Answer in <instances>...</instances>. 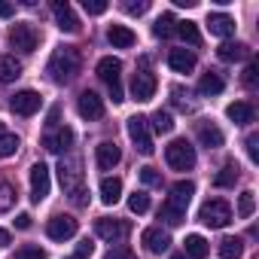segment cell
I'll return each mask as SVG.
<instances>
[{"mask_svg":"<svg viewBox=\"0 0 259 259\" xmlns=\"http://www.w3.org/2000/svg\"><path fill=\"white\" fill-rule=\"evenodd\" d=\"M171 95H174V104H177L180 110H192V104L183 98V89H171Z\"/></svg>","mask_w":259,"mask_h":259,"instance_id":"f6af8a7d","label":"cell"},{"mask_svg":"<svg viewBox=\"0 0 259 259\" xmlns=\"http://www.w3.org/2000/svg\"><path fill=\"white\" fill-rule=\"evenodd\" d=\"M22 76V64L16 55H0V82H16Z\"/></svg>","mask_w":259,"mask_h":259,"instance_id":"cb8c5ba5","label":"cell"},{"mask_svg":"<svg viewBox=\"0 0 259 259\" xmlns=\"http://www.w3.org/2000/svg\"><path fill=\"white\" fill-rule=\"evenodd\" d=\"M98 76H101V82H107L113 104L125 101V98H122V61H119V58H113V55L101 58V61H98Z\"/></svg>","mask_w":259,"mask_h":259,"instance_id":"3957f363","label":"cell"},{"mask_svg":"<svg viewBox=\"0 0 259 259\" xmlns=\"http://www.w3.org/2000/svg\"><path fill=\"white\" fill-rule=\"evenodd\" d=\"M171 259H186V256H183V253H177V256H171Z\"/></svg>","mask_w":259,"mask_h":259,"instance_id":"816d5d0a","label":"cell"},{"mask_svg":"<svg viewBox=\"0 0 259 259\" xmlns=\"http://www.w3.org/2000/svg\"><path fill=\"white\" fill-rule=\"evenodd\" d=\"M226 116H229L235 125H247V122H253V107H250L247 101H235V104L226 107Z\"/></svg>","mask_w":259,"mask_h":259,"instance_id":"d4e9b609","label":"cell"},{"mask_svg":"<svg viewBox=\"0 0 259 259\" xmlns=\"http://www.w3.org/2000/svg\"><path fill=\"white\" fill-rule=\"evenodd\" d=\"M49 189H52V180H49V168H46L43 162H37V165L31 168V198L40 204V201L49 195Z\"/></svg>","mask_w":259,"mask_h":259,"instance_id":"4fadbf2b","label":"cell"},{"mask_svg":"<svg viewBox=\"0 0 259 259\" xmlns=\"http://www.w3.org/2000/svg\"><path fill=\"white\" fill-rule=\"evenodd\" d=\"M198 220H201L204 226H210V229H226V226L232 223V207H229L223 198H210V201L201 204Z\"/></svg>","mask_w":259,"mask_h":259,"instance_id":"8992f818","label":"cell"},{"mask_svg":"<svg viewBox=\"0 0 259 259\" xmlns=\"http://www.w3.org/2000/svg\"><path fill=\"white\" fill-rule=\"evenodd\" d=\"M186 253L183 256H192V259H207V253H210V244L201 238V235H186Z\"/></svg>","mask_w":259,"mask_h":259,"instance_id":"83f0119b","label":"cell"},{"mask_svg":"<svg viewBox=\"0 0 259 259\" xmlns=\"http://www.w3.org/2000/svg\"><path fill=\"white\" fill-rule=\"evenodd\" d=\"M226 89V82H223V76L217 73V70H207L204 76H201V82H198V92L201 95H220Z\"/></svg>","mask_w":259,"mask_h":259,"instance_id":"f546056e","label":"cell"},{"mask_svg":"<svg viewBox=\"0 0 259 259\" xmlns=\"http://www.w3.org/2000/svg\"><path fill=\"white\" fill-rule=\"evenodd\" d=\"M16 259H46V253H43L40 247L28 244V247H19V250H16Z\"/></svg>","mask_w":259,"mask_h":259,"instance_id":"ab89813d","label":"cell"},{"mask_svg":"<svg viewBox=\"0 0 259 259\" xmlns=\"http://www.w3.org/2000/svg\"><path fill=\"white\" fill-rule=\"evenodd\" d=\"M85 195H89V189H85V186H79L76 192H70V198H73V204H79V207H85V204H89V198H85Z\"/></svg>","mask_w":259,"mask_h":259,"instance_id":"bcb514c9","label":"cell"},{"mask_svg":"<svg viewBox=\"0 0 259 259\" xmlns=\"http://www.w3.org/2000/svg\"><path fill=\"white\" fill-rule=\"evenodd\" d=\"M0 135H4V122H0Z\"/></svg>","mask_w":259,"mask_h":259,"instance_id":"db71d44e","label":"cell"},{"mask_svg":"<svg viewBox=\"0 0 259 259\" xmlns=\"http://www.w3.org/2000/svg\"><path fill=\"white\" fill-rule=\"evenodd\" d=\"M125 128H128V138H132V144H135V150H138L141 156H153V153H156V147H153V132H150L147 116H132Z\"/></svg>","mask_w":259,"mask_h":259,"instance_id":"277c9868","label":"cell"},{"mask_svg":"<svg viewBox=\"0 0 259 259\" xmlns=\"http://www.w3.org/2000/svg\"><path fill=\"white\" fill-rule=\"evenodd\" d=\"M253 210H256V198H253V192H241V198H238V217H253Z\"/></svg>","mask_w":259,"mask_h":259,"instance_id":"8d00e7d4","label":"cell"},{"mask_svg":"<svg viewBox=\"0 0 259 259\" xmlns=\"http://www.w3.org/2000/svg\"><path fill=\"white\" fill-rule=\"evenodd\" d=\"M79 70H82V55H79V49H76V46H61V49H55V52H52V58H49V64H46L49 79H52V82H58V85L73 82Z\"/></svg>","mask_w":259,"mask_h":259,"instance_id":"6da1fadb","label":"cell"},{"mask_svg":"<svg viewBox=\"0 0 259 259\" xmlns=\"http://www.w3.org/2000/svg\"><path fill=\"white\" fill-rule=\"evenodd\" d=\"M147 122H150L153 132H159V135H171V132H174V116H171L168 110H156Z\"/></svg>","mask_w":259,"mask_h":259,"instance_id":"f1b7e54d","label":"cell"},{"mask_svg":"<svg viewBox=\"0 0 259 259\" xmlns=\"http://www.w3.org/2000/svg\"><path fill=\"white\" fill-rule=\"evenodd\" d=\"M122 10H125L128 16H144V13L150 10V4H147V0H138V4H135V0H128V4H122Z\"/></svg>","mask_w":259,"mask_h":259,"instance_id":"60d3db41","label":"cell"},{"mask_svg":"<svg viewBox=\"0 0 259 259\" xmlns=\"http://www.w3.org/2000/svg\"><path fill=\"white\" fill-rule=\"evenodd\" d=\"M104 259H135V253L132 250H128V247H113Z\"/></svg>","mask_w":259,"mask_h":259,"instance_id":"ee69618b","label":"cell"},{"mask_svg":"<svg viewBox=\"0 0 259 259\" xmlns=\"http://www.w3.org/2000/svg\"><path fill=\"white\" fill-rule=\"evenodd\" d=\"M207 31L213 34V37H232L235 34V19L232 16H226V13H210L207 16Z\"/></svg>","mask_w":259,"mask_h":259,"instance_id":"d6986e66","label":"cell"},{"mask_svg":"<svg viewBox=\"0 0 259 259\" xmlns=\"http://www.w3.org/2000/svg\"><path fill=\"white\" fill-rule=\"evenodd\" d=\"M10 43H13V49L31 55V52L40 46V31H37L34 25H28V22H19V25H13V31H10Z\"/></svg>","mask_w":259,"mask_h":259,"instance_id":"52a82bcc","label":"cell"},{"mask_svg":"<svg viewBox=\"0 0 259 259\" xmlns=\"http://www.w3.org/2000/svg\"><path fill=\"white\" fill-rule=\"evenodd\" d=\"M76 113H79L82 119L95 122V119H101V116H104V101H101L95 92H82V95L76 98Z\"/></svg>","mask_w":259,"mask_h":259,"instance_id":"5bb4252c","label":"cell"},{"mask_svg":"<svg viewBox=\"0 0 259 259\" xmlns=\"http://www.w3.org/2000/svg\"><path fill=\"white\" fill-rule=\"evenodd\" d=\"M174 34H180L189 46H198V43H201V34H198L195 22H177V31H174Z\"/></svg>","mask_w":259,"mask_h":259,"instance_id":"836d02e7","label":"cell"},{"mask_svg":"<svg viewBox=\"0 0 259 259\" xmlns=\"http://www.w3.org/2000/svg\"><path fill=\"white\" fill-rule=\"evenodd\" d=\"M174 31H177V19H174L171 13L159 16V19H156V25H153V34H156L159 40H168V37H171Z\"/></svg>","mask_w":259,"mask_h":259,"instance_id":"1f68e13d","label":"cell"},{"mask_svg":"<svg viewBox=\"0 0 259 259\" xmlns=\"http://www.w3.org/2000/svg\"><path fill=\"white\" fill-rule=\"evenodd\" d=\"M165 162L174 171H192L195 168V147L189 141H171L165 147Z\"/></svg>","mask_w":259,"mask_h":259,"instance_id":"5b68a950","label":"cell"},{"mask_svg":"<svg viewBox=\"0 0 259 259\" xmlns=\"http://www.w3.org/2000/svg\"><path fill=\"white\" fill-rule=\"evenodd\" d=\"M141 241H144V247H147L150 253H165V250L171 247V235H168L162 226H150V229H144Z\"/></svg>","mask_w":259,"mask_h":259,"instance_id":"e0dca14e","label":"cell"},{"mask_svg":"<svg viewBox=\"0 0 259 259\" xmlns=\"http://www.w3.org/2000/svg\"><path fill=\"white\" fill-rule=\"evenodd\" d=\"M52 13H55V22H58V28H61L64 34H76V31H79V19L73 16L70 4H61V0H55V4H52Z\"/></svg>","mask_w":259,"mask_h":259,"instance_id":"ac0fdd59","label":"cell"},{"mask_svg":"<svg viewBox=\"0 0 259 259\" xmlns=\"http://www.w3.org/2000/svg\"><path fill=\"white\" fill-rule=\"evenodd\" d=\"M244 147H247V156H250L253 162H259V135H250Z\"/></svg>","mask_w":259,"mask_h":259,"instance_id":"7bdbcfd3","label":"cell"},{"mask_svg":"<svg viewBox=\"0 0 259 259\" xmlns=\"http://www.w3.org/2000/svg\"><path fill=\"white\" fill-rule=\"evenodd\" d=\"M192 195H195V183H192V180H177V183L171 186L168 201L162 204V220H165L168 226H180V223L186 220V207H189Z\"/></svg>","mask_w":259,"mask_h":259,"instance_id":"7a4b0ae2","label":"cell"},{"mask_svg":"<svg viewBox=\"0 0 259 259\" xmlns=\"http://www.w3.org/2000/svg\"><path fill=\"white\" fill-rule=\"evenodd\" d=\"M67 259H82V256H76V253H73V256H67Z\"/></svg>","mask_w":259,"mask_h":259,"instance_id":"f5cc1de1","label":"cell"},{"mask_svg":"<svg viewBox=\"0 0 259 259\" xmlns=\"http://www.w3.org/2000/svg\"><path fill=\"white\" fill-rule=\"evenodd\" d=\"M58 180H61L64 192H76L82 186V162H79V156H64L58 162Z\"/></svg>","mask_w":259,"mask_h":259,"instance_id":"9c48e42d","label":"cell"},{"mask_svg":"<svg viewBox=\"0 0 259 259\" xmlns=\"http://www.w3.org/2000/svg\"><path fill=\"white\" fill-rule=\"evenodd\" d=\"M238 177H241V168H238V162H226V165L220 168V174L213 177V186H220V189H229V186H235V183H238Z\"/></svg>","mask_w":259,"mask_h":259,"instance_id":"484cf974","label":"cell"},{"mask_svg":"<svg viewBox=\"0 0 259 259\" xmlns=\"http://www.w3.org/2000/svg\"><path fill=\"white\" fill-rule=\"evenodd\" d=\"M122 198V180L119 177H104L101 180V201L104 204H116Z\"/></svg>","mask_w":259,"mask_h":259,"instance_id":"4316f807","label":"cell"},{"mask_svg":"<svg viewBox=\"0 0 259 259\" xmlns=\"http://www.w3.org/2000/svg\"><path fill=\"white\" fill-rule=\"evenodd\" d=\"M107 40L113 43V49H132V46L138 43L135 31H132V28H125V25H110V31H107Z\"/></svg>","mask_w":259,"mask_h":259,"instance_id":"ffe728a7","label":"cell"},{"mask_svg":"<svg viewBox=\"0 0 259 259\" xmlns=\"http://www.w3.org/2000/svg\"><path fill=\"white\" fill-rule=\"evenodd\" d=\"M92 250H95V244L85 238V241H79V247H76V256H82V259H85V256H92Z\"/></svg>","mask_w":259,"mask_h":259,"instance_id":"7dc6e473","label":"cell"},{"mask_svg":"<svg viewBox=\"0 0 259 259\" xmlns=\"http://www.w3.org/2000/svg\"><path fill=\"white\" fill-rule=\"evenodd\" d=\"M95 162H98L101 171H113V168L122 162V150H119L113 141H104V144L95 147Z\"/></svg>","mask_w":259,"mask_h":259,"instance_id":"9a60e30c","label":"cell"},{"mask_svg":"<svg viewBox=\"0 0 259 259\" xmlns=\"http://www.w3.org/2000/svg\"><path fill=\"white\" fill-rule=\"evenodd\" d=\"M16 13V7L13 4H7V0H0V19H10Z\"/></svg>","mask_w":259,"mask_h":259,"instance_id":"c3c4849f","label":"cell"},{"mask_svg":"<svg viewBox=\"0 0 259 259\" xmlns=\"http://www.w3.org/2000/svg\"><path fill=\"white\" fill-rule=\"evenodd\" d=\"M13 204H16V186L10 180H0V213L13 210Z\"/></svg>","mask_w":259,"mask_h":259,"instance_id":"d6a6232c","label":"cell"},{"mask_svg":"<svg viewBox=\"0 0 259 259\" xmlns=\"http://www.w3.org/2000/svg\"><path fill=\"white\" fill-rule=\"evenodd\" d=\"M198 141H201V147H207V150H217V147H223V132L217 125H210V122H198Z\"/></svg>","mask_w":259,"mask_h":259,"instance_id":"7402d4cb","label":"cell"},{"mask_svg":"<svg viewBox=\"0 0 259 259\" xmlns=\"http://www.w3.org/2000/svg\"><path fill=\"white\" fill-rule=\"evenodd\" d=\"M16 229H31V217L28 213H19L16 217Z\"/></svg>","mask_w":259,"mask_h":259,"instance_id":"681fc988","label":"cell"},{"mask_svg":"<svg viewBox=\"0 0 259 259\" xmlns=\"http://www.w3.org/2000/svg\"><path fill=\"white\" fill-rule=\"evenodd\" d=\"M220 256L223 259H238L241 253H244V244H241V238H235V235H226L223 241H220Z\"/></svg>","mask_w":259,"mask_h":259,"instance_id":"4dcf8cb0","label":"cell"},{"mask_svg":"<svg viewBox=\"0 0 259 259\" xmlns=\"http://www.w3.org/2000/svg\"><path fill=\"white\" fill-rule=\"evenodd\" d=\"M40 104H43V98H40L34 89L16 92V95L10 98V110H13L16 116H34V113L40 110Z\"/></svg>","mask_w":259,"mask_h":259,"instance_id":"8fae6325","label":"cell"},{"mask_svg":"<svg viewBox=\"0 0 259 259\" xmlns=\"http://www.w3.org/2000/svg\"><path fill=\"white\" fill-rule=\"evenodd\" d=\"M10 244V232L7 229H0V247H7Z\"/></svg>","mask_w":259,"mask_h":259,"instance_id":"f907efd6","label":"cell"},{"mask_svg":"<svg viewBox=\"0 0 259 259\" xmlns=\"http://www.w3.org/2000/svg\"><path fill=\"white\" fill-rule=\"evenodd\" d=\"M16 150H19V138L16 135H0V159H10V156H16Z\"/></svg>","mask_w":259,"mask_h":259,"instance_id":"d590c367","label":"cell"},{"mask_svg":"<svg viewBox=\"0 0 259 259\" xmlns=\"http://www.w3.org/2000/svg\"><path fill=\"white\" fill-rule=\"evenodd\" d=\"M82 10L89 16H104L107 13V4H104V0H82Z\"/></svg>","mask_w":259,"mask_h":259,"instance_id":"b9f144b4","label":"cell"},{"mask_svg":"<svg viewBox=\"0 0 259 259\" xmlns=\"http://www.w3.org/2000/svg\"><path fill=\"white\" fill-rule=\"evenodd\" d=\"M241 82H244V85H247L250 92H253V89L259 85V64H256V61H250V64H247V70H244Z\"/></svg>","mask_w":259,"mask_h":259,"instance_id":"74e56055","label":"cell"},{"mask_svg":"<svg viewBox=\"0 0 259 259\" xmlns=\"http://www.w3.org/2000/svg\"><path fill=\"white\" fill-rule=\"evenodd\" d=\"M70 144H73V132H70L67 125H58L55 132L43 135V147H46L49 153H67Z\"/></svg>","mask_w":259,"mask_h":259,"instance_id":"2e32d148","label":"cell"},{"mask_svg":"<svg viewBox=\"0 0 259 259\" xmlns=\"http://www.w3.org/2000/svg\"><path fill=\"white\" fill-rule=\"evenodd\" d=\"M217 58L220 61H244V58H250V46L247 43H223L220 49H217Z\"/></svg>","mask_w":259,"mask_h":259,"instance_id":"603a6c76","label":"cell"},{"mask_svg":"<svg viewBox=\"0 0 259 259\" xmlns=\"http://www.w3.org/2000/svg\"><path fill=\"white\" fill-rule=\"evenodd\" d=\"M168 64L177 73H189V70H195V55L189 49H171L168 52Z\"/></svg>","mask_w":259,"mask_h":259,"instance_id":"44dd1931","label":"cell"},{"mask_svg":"<svg viewBox=\"0 0 259 259\" xmlns=\"http://www.w3.org/2000/svg\"><path fill=\"white\" fill-rule=\"evenodd\" d=\"M141 180H144V186H162V174L156 171V168H141Z\"/></svg>","mask_w":259,"mask_h":259,"instance_id":"f35d334b","label":"cell"},{"mask_svg":"<svg viewBox=\"0 0 259 259\" xmlns=\"http://www.w3.org/2000/svg\"><path fill=\"white\" fill-rule=\"evenodd\" d=\"M156 89H159V79L153 76V70H150L147 61H144V67H141V70L135 73V79H132V98H135L138 104H147V101H153Z\"/></svg>","mask_w":259,"mask_h":259,"instance_id":"ba28073f","label":"cell"},{"mask_svg":"<svg viewBox=\"0 0 259 259\" xmlns=\"http://www.w3.org/2000/svg\"><path fill=\"white\" fill-rule=\"evenodd\" d=\"M128 232H132V226H128L125 220H110V217L95 220V235L110 241V244H122L128 238Z\"/></svg>","mask_w":259,"mask_h":259,"instance_id":"30bf717a","label":"cell"},{"mask_svg":"<svg viewBox=\"0 0 259 259\" xmlns=\"http://www.w3.org/2000/svg\"><path fill=\"white\" fill-rule=\"evenodd\" d=\"M76 229H79V223H76L73 217H67V213H58V217H52V220L46 223V235H49L52 241H67V238L76 235Z\"/></svg>","mask_w":259,"mask_h":259,"instance_id":"7c38bea8","label":"cell"},{"mask_svg":"<svg viewBox=\"0 0 259 259\" xmlns=\"http://www.w3.org/2000/svg\"><path fill=\"white\" fill-rule=\"evenodd\" d=\"M128 207H132V213H147L150 210V195L141 189V192H132L128 195Z\"/></svg>","mask_w":259,"mask_h":259,"instance_id":"e575fe53","label":"cell"}]
</instances>
